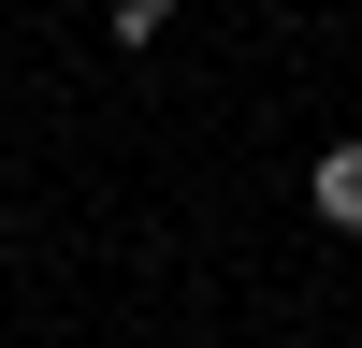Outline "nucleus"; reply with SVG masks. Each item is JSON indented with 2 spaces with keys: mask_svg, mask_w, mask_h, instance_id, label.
<instances>
[{
  "mask_svg": "<svg viewBox=\"0 0 362 348\" xmlns=\"http://www.w3.org/2000/svg\"><path fill=\"white\" fill-rule=\"evenodd\" d=\"M102 15H116V44H160V29H174V0H102Z\"/></svg>",
  "mask_w": 362,
  "mask_h": 348,
  "instance_id": "2",
  "label": "nucleus"
},
{
  "mask_svg": "<svg viewBox=\"0 0 362 348\" xmlns=\"http://www.w3.org/2000/svg\"><path fill=\"white\" fill-rule=\"evenodd\" d=\"M305 203H319L334 232H362V131H348V145H319V174H305Z\"/></svg>",
  "mask_w": 362,
  "mask_h": 348,
  "instance_id": "1",
  "label": "nucleus"
}]
</instances>
